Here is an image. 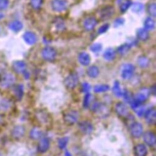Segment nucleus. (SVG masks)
Segmentation results:
<instances>
[{
	"label": "nucleus",
	"mask_w": 156,
	"mask_h": 156,
	"mask_svg": "<svg viewBox=\"0 0 156 156\" xmlns=\"http://www.w3.org/2000/svg\"><path fill=\"white\" fill-rule=\"evenodd\" d=\"M136 36L139 40L145 41H147L149 38V32L145 28H139L136 32Z\"/></svg>",
	"instance_id": "cd10ccee"
},
{
	"label": "nucleus",
	"mask_w": 156,
	"mask_h": 156,
	"mask_svg": "<svg viewBox=\"0 0 156 156\" xmlns=\"http://www.w3.org/2000/svg\"><path fill=\"white\" fill-rule=\"evenodd\" d=\"M87 72L91 78H96L99 74V69L97 66L92 65L88 68Z\"/></svg>",
	"instance_id": "c85d7f7f"
},
{
	"label": "nucleus",
	"mask_w": 156,
	"mask_h": 156,
	"mask_svg": "<svg viewBox=\"0 0 156 156\" xmlns=\"http://www.w3.org/2000/svg\"><path fill=\"white\" fill-rule=\"evenodd\" d=\"M150 95V91L147 88L141 89L139 92L133 95V99L132 102L137 104L138 105H141L143 103L145 102Z\"/></svg>",
	"instance_id": "f03ea898"
},
{
	"label": "nucleus",
	"mask_w": 156,
	"mask_h": 156,
	"mask_svg": "<svg viewBox=\"0 0 156 156\" xmlns=\"http://www.w3.org/2000/svg\"><path fill=\"white\" fill-rule=\"evenodd\" d=\"M113 94L118 97H122L123 91L124 90H122L120 87V84L118 81H116L114 83L113 87Z\"/></svg>",
	"instance_id": "473e14b6"
},
{
	"label": "nucleus",
	"mask_w": 156,
	"mask_h": 156,
	"mask_svg": "<svg viewBox=\"0 0 156 156\" xmlns=\"http://www.w3.org/2000/svg\"><path fill=\"white\" fill-rule=\"evenodd\" d=\"M149 91H150V93H152V94H153L155 95V85H154L151 87V90H149Z\"/></svg>",
	"instance_id": "3c124183"
},
{
	"label": "nucleus",
	"mask_w": 156,
	"mask_h": 156,
	"mask_svg": "<svg viewBox=\"0 0 156 156\" xmlns=\"http://www.w3.org/2000/svg\"><path fill=\"white\" fill-rule=\"evenodd\" d=\"M81 89H82V92L87 94V93L90 92V91L91 89V87L90 84H88V83H84L82 84Z\"/></svg>",
	"instance_id": "de8ad7c7"
},
{
	"label": "nucleus",
	"mask_w": 156,
	"mask_h": 156,
	"mask_svg": "<svg viewBox=\"0 0 156 156\" xmlns=\"http://www.w3.org/2000/svg\"><path fill=\"white\" fill-rule=\"evenodd\" d=\"M98 24V20L95 17L90 16L87 18L83 22L84 28L88 32L93 30Z\"/></svg>",
	"instance_id": "dca6fc26"
},
{
	"label": "nucleus",
	"mask_w": 156,
	"mask_h": 156,
	"mask_svg": "<svg viewBox=\"0 0 156 156\" xmlns=\"http://www.w3.org/2000/svg\"><path fill=\"white\" fill-rule=\"evenodd\" d=\"M147 154V149L143 144H138L134 147L135 156H146Z\"/></svg>",
	"instance_id": "b1692460"
},
{
	"label": "nucleus",
	"mask_w": 156,
	"mask_h": 156,
	"mask_svg": "<svg viewBox=\"0 0 156 156\" xmlns=\"http://www.w3.org/2000/svg\"><path fill=\"white\" fill-rule=\"evenodd\" d=\"M23 27L22 22L19 20H14L8 24V28L10 30L14 33L20 32Z\"/></svg>",
	"instance_id": "5701e85b"
},
{
	"label": "nucleus",
	"mask_w": 156,
	"mask_h": 156,
	"mask_svg": "<svg viewBox=\"0 0 156 156\" xmlns=\"http://www.w3.org/2000/svg\"><path fill=\"white\" fill-rule=\"evenodd\" d=\"M135 68L134 65L130 63H126L122 65L121 67V77L124 80H130L133 76Z\"/></svg>",
	"instance_id": "20e7f679"
},
{
	"label": "nucleus",
	"mask_w": 156,
	"mask_h": 156,
	"mask_svg": "<svg viewBox=\"0 0 156 156\" xmlns=\"http://www.w3.org/2000/svg\"><path fill=\"white\" fill-rule=\"evenodd\" d=\"M51 6L54 11L56 13H62L67 10L68 2L66 0H52Z\"/></svg>",
	"instance_id": "0eeeda50"
},
{
	"label": "nucleus",
	"mask_w": 156,
	"mask_h": 156,
	"mask_svg": "<svg viewBox=\"0 0 156 156\" xmlns=\"http://www.w3.org/2000/svg\"><path fill=\"white\" fill-rule=\"evenodd\" d=\"M79 63L83 66H88L91 62L90 55L86 52H80L78 57Z\"/></svg>",
	"instance_id": "393cba45"
},
{
	"label": "nucleus",
	"mask_w": 156,
	"mask_h": 156,
	"mask_svg": "<svg viewBox=\"0 0 156 156\" xmlns=\"http://www.w3.org/2000/svg\"><path fill=\"white\" fill-rule=\"evenodd\" d=\"M125 22V20L124 18L122 17H119L116 19L114 22H113V25L115 28H118L119 27L121 26H122Z\"/></svg>",
	"instance_id": "c03bdc74"
},
{
	"label": "nucleus",
	"mask_w": 156,
	"mask_h": 156,
	"mask_svg": "<svg viewBox=\"0 0 156 156\" xmlns=\"http://www.w3.org/2000/svg\"><path fill=\"white\" fill-rule=\"evenodd\" d=\"M102 49V45L99 43H94V44H91L90 46V50H91V52L96 53V54L100 52L101 51Z\"/></svg>",
	"instance_id": "a19ab883"
},
{
	"label": "nucleus",
	"mask_w": 156,
	"mask_h": 156,
	"mask_svg": "<svg viewBox=\"0 0 156 156\" xmlns=\"http://www.w3.org/2000/svg\"><path fill=\"white\" fill-rule=\"evenodd\" d=\"M26 130L22 125H16L11 130V136L14 139H20L25 134Z\"/></svg>",
	"instance_id": "4468645a"
},
{
	"label": "nucleus",
	"mask_w": 156,
	"mask_h": 156,
	"mask_svg": "<svg viewBox=\"0 0 156 156\" xmlns=\"http://www.w3.org/2000/svg\"><path fill=\"white\" fill-rule=\"evenodd\" d=\"M91 111L102 116L107 115L108 110L107 107L102 103H95L91 106Z\"/></svg>",
	"instance_id": "ddd939ff"
},
{
	"label": "nucleus",
	"mask_w": 156,
	"mask_h": 156,
	"mask_svg": "<svg viewBox=\"0 0 156 156\" xmlns=\"http://www.w3.org/2000/svg\"><path fill=\"white\" fill-rule=\"evenodd\" d=\"M132 5V2L131 0H126L120 6V11L121 13H124L126 12L129 8L131 7Z\"/></svg>",
	"instance_id": "4c0bfd02"
},
{
	"label": "nucleus",
	"mask_w": 156,
	"mask_h": 156,
	"mask_svg": "<svg viewBox=\"0 0 156 156\" xmlns=\"http://www.w3.org/2000/svg\"><path fill=\"white\" fill-rule=\"evenodd\" d=\"M43 132L39 127H33L30 132V137L31 139L36 140L41 139L42 137Z\"/></svg>",
	"instance_id": "a878e982"
},
{
	"label": "nucleus",
	"mask_w": 156,
	"mask_h": 156,
	"mask_svg": "<svg viewBox=\"0 0 156 156\" xmlns=\"http://www.w3.org/2000/svg\"><path fill=\"white\" fill-rule=\"evenodd\" d=\"M137 63L140 67L142 68H144L149 66L150 63V61H149V59L146 56L141 55L138 58Z\"/></svg>",
	"instance_id": "7c9ffc66"
},
{
	"label": "nucleus",
	"mask_w": 156,
	"mask_h": 156,
	"mask_svg": "<svg viewBox=\"0 0 156 156\" xmlns=\"http://www.w3.org/2000/svg\"><path fill=\"white\" fill-rule=\"evenodd\" d=\"M155 22L154 20L151 17H147L144 22V28H145L148 32L151 30H153L155 28Z\"/></svg>",
	"instance_id": "c756f323"
},
{
	"label": "nucleus",
	"mask_w": 156,
	"mask_h": 156,
	"mask_svg": "<svg viewBox=\"0 0 156 156\" xmlns=\"http://www.w3.org/2000/svg\"><path fill=\"white\" fill-rule=\"evenodd\" d=\"M129 131L131 135L135 138H138L143 135V128L142 125L139 122L132 123L130 127Z\"/></svg>",
	"instance_id": "6e6552de"
},
{
	"label": "nucleus",
	"mask_w": 156,
	"mask_h": 156,
	"mask_svg": "<svg viewBox=\"0 0 156 156\" xmlns=\"http://www.w3.org/2000/svg\"><path fill=\"white\" fill-rule=\"evenodd\" d=\"M136 113L137 114V115L139 117H141L142 116H143L146 112V110L144 106H143L142 105H140L138 107H137L135 110Z\"/></svg>",
	"instance_id": "a18cd8bd"
},
{
	"label": "nucleus",
	"mask_w": 156,
	"mask_h": 156,
	"mask_svg": "<svg viewBox=\"0 0 156 156\" xmlns=\"http://www.w3.org/2000/svg\"><path fill=\"white\" fill-rule=\"evenodd\" d=\"M79 128L80 131L85 135H88L92 133L94 130V127L93 124L88 121H83L79 123Z\"/></svg>",
	"instance_id": "a211bd4d"
},
{
	"label": "nucleus",
	"mask_w": 156,
	"mask_h": 156,
	"mask_svg": "<svg viewBox=\"0 0 156 156\" xmlns=\"http://www.w3.org/2000/svg\"><path fill=\"white\" fill-rule=\"evenodd\" d=\"M121 1V0H118V3H119Z\"/></svg>",
	"instance_id": "6e6d98bb"
},
{
	"label": "nucleus",
	"mask_w": 156,
	"mask_h": 156,
	"mask_svg": "<svg viewBox=\"0 0 156 156\" xmlns=\"http://www.w3.org/2000/svg\"><path fill=\"white\" fill-rule=\"evenodd\" d=\"M115 14V8L112 6L104 7L100 12V17L102 20H106L110 19Z\"/></svg>",
	"instance_id": "9b49d317"
},
{
	"label": "nucleus",
	"mask_w": 156,
	"mask_h": 156,
	"mask_svg": "<svg viewBox=\"0 0 156 156\" xmlns=\"http://www.w3.org/2000/svg\"><path fill=\"white\" fill-rule=\"evenodd\" d=\"M131 7H132V11L136 14H139L141 13L144 9L143 5L140 2L132 3Z\"/></svg>",
	"instance_id": "72a5a7b5"
},
{
	"label": "nucleus",
	"mask_w": 156,
	"mask_h": 156,
	"mask_svg": "<svg viewBox=\"0 0 156 156\" xmlns=\"http://www.w3.org/2000/svg\"><path fill=\"white\" fill-rule=\"evenodd\" d=\"M115 111L116 114L121 117H129L130 113L129 110L126 104L122 102L117 103L115 105Z\"/></svg>",
	"instance_id": "1a4fd4ad"
},
{
	"label": "nucleus",
	"mask_w": 156,
	"mask_h": 156,
	"mask_svg": "<svg viewBox=\"0 0 156 156\" xmlns=\"http://www.w3.org/2000/svg\"><path fill=\"white\" fill-rule=\"evenodd\" d=\"M13 95L17 101H21L24 95L25 89L23 84H15L12 87Z\"/></svg>",
	"instance_id": "f3484780"
},
{
	"label": "nucleus",
	"mask_w": 156,
	"mask_h": 156,
	"mask_svg": "<svg viewBox=\"0 0 156 156\" xmlns=\"http://www.w3.org/2000/svg\"><path fill=\"white\" fill-rule=\"evenodd\" d=\"M13 106V103L11 100L4 98L0 100V111L7 112L9 111Z\"/></svg>",
	"instance_id": "4be33fe9"
},
{
	"label": "nucleus",
	"mask_w": 156,
	"mask_h": 156,
	"mask_svg": "<svg viewBox=\"0 0 156 156\" xmlns=\"http://www.w3.org/2000/svg\"><path fill=\"white\" fill-rule=\"evenodd\" d=\"M64 156H72V155H71V154H70L69 152H68V151H66Z\"/></svg>",
	"instance_id": "864d4df0"
},
{
	"label": "nucleus",
	"mask_w": 156,
	"mask_h": 156,
	"mask_svg": "<svg viewBox=\"0 0 156 156\" xmlns=\"http://www.w3.org/2000/svg\"><path fill=\"white\" fill-rule=\"evenodd\" d=\"M4 17H5L4 14L2 13V11H0V20L3 19L4 18Z\"/></svg>",
	"instance_id": "603ef678"
},
{
	"label": "nucleus",
	"mask_w": 156,
	"mask_h": 156,
	"mask_svg": "<svg viewBox=\"0 0 156 156\" xmlns=\"http://www.w3.org/2000/svg\"><path fill=\"white\" fill-rule=\"evenodd\" d=\"M131 47L132 46L128 43H124L118 47L117 52L120 55H125L129 52Z\"/></svg>",
	"instance_id": "2f4dec72"
},
{
	"label": "nucleus",
	"mask_w": 156,
	"mask_h": 156,
	"mask_svg": "<svg viewBox=\"0 0 156 156\" xmlns=\"http://www.w3.org/2000/svg\"><path fill=\"white\" fill-rule=\"evenodd\" d=\"M55 27L56 28V30L59 32L64 30L66 26L64 21L62 20V19H61V17L56 19L55 20Z\"/></svg>",
	"instance_id": "f704fd0d"
},
{
	"label": "nucleus",
	"mask_w": 156,
	"mask_h": 156,
	"mask_svg": "<svg viewBox=\"0 0 156 156\" xmlns=\"http://www.w3.org/2000/svg\"><path fill=\"white\" fill-rule=\"evenodd\" d=\"M143 139L146 144L152 147L155 145L156 136L155 133L151 131H147L143 134Z\"/></svg>",
	"instance_id": "6ab92c4d"
},
{
	"label": "nucleus",
	"mask_w": 156,
	"mask_h": 156,
	"mask_svg": "<svg viewBox=\"0 0 156 156\" xmlns=\"http://www.w3.org/2000/svg\"><path fill=\"white\" fill-rule=\"evenodd\" d=\"M12 69L17 74H23L27 70V63L22 60H16L12 63Z\"/></svg>",
	"instance_id": "2eb2a0df"
},
{
	"label": "nucleus",
	"mask_w": 156,
	"mask_h": 156,
	"mask_svg": "<svg viewBox=\"0 0 156 156\" xmlns=\"http://www.w3.org/2000/svg\"><path fill=\"white\" fill-rule=\"evenodd\" d=\"M23 76H24V77H25V79L28 80V79H29V78H30V73H29L27 71V70L23 73Z\"/></svg>",
	"instance_id": "8fccbe9b"
},
{
	"label": "nucleus",
	"mask_w": 156,
	"mask_h": 156,
	"mask_svg": "<svg viewBox=\"0 0 156 156\" xmlns=\"http://www.w3.org/2000/svg\"><path fill=\"white\" fill-rule=\"evenodd\" d=\"M116 55V51L113 49L108 48L105 50L103 54V57L105 60L110 61L113 60L115 58Z\"/></svg>",
	"instance_id": "bb28decb"
},
{
	"label": "nucleus",
	"mask_w": 156,
	"mask_h": 156,
	"mask_svg": "<svg viewBox=\"0 0 156 156\" xmlns=\"http://www.w3.org/2000/svg\"><path fill=\"white\" fill-rule=\"evenodd\" d=\"M16 83V76L11 72L1 74L0 76V86L3 89H8L12 87Z\"/></svg>",
	"instance_id": "f257e3e1"
},
{
	"label": "nucleus",
	"mask_w": 156,
	"mask_h": 156,
	"mask_svg": "<svg viewBox=\"0 0 156 156\" xmlns=\"http://www.w3.org/2000/svg\"><path fill=\"white\" fill-rule=\"evenodd\" d=\"M110 86L107 84H99L94 87V91L96 93H102L108 91Z\"/></svg>",
	"instance_id": "c9c22d12"
},
{
	"label": "nucleus",
	"mask_w": 156,
	"mask_h": 156,
	"mask_svg": "<svg viewBox=\"0 0 156 156\" xmlns=\"http://www.w3.org/2000/svg\"><path fill=\"white\" fill-rule=\"evenodd\" d=\"M9 6V0H0V11H6Z\"/></svg>",
	"instance_id": "37998d69"
},
{
	"label": "nucleus",
	"mask_w": 156,
	"mask_h": 156,
	"mask_svg": "<svg viewBox=\"0 0 156 156\" xmlns=\"http://www.w3.org/2000/svg\"><path fill=\"white\" fill-rule=\"evenodd\" d=\"M5 123V117L0 114V125H2Z\"/></svg>",
	"instance_id": "09e8293b"
},
{
	"label": "nucleus",
	"mask_w": 156,
	"mask_h": 156,
	"mask_svg": "<svg viewBox=\"0 0 156 156\" xmlns=\"http://www.w3.org/2000/svg\"><path fill=\"white\" fill-rule=\"evenodd\" d=\"M23 39L24 41L28 45L33 46L35 44L37 41L36 35L30 31L26 32L23 35Z\"/></svg>",
	"instance_id": "412c9836"
},
{
	"label": "nucleus",
	"mask_w": 156,
	"mask_h": 156,
	"mask_svg": "<svg viewBox=\"0 0 156 156\" xmlns=\"http://www.w3.org/2000/svg\"><path fill=\"white\" fill-rule=\"evenodd\" d=\"M41 55L45 60L48 61H53L56 57L57 52L55 49L53 47L47 46L42 50Z\"/></svg>",
	"instance_id": "39448f33"
},
{
	"label": "nucleus",
	"mask_w": 156,
	"mask_h": 156,
	"mask_svg": "<svg viewBox=\"0 0 156 156\" xmlns=\"http://www.w3.org/2000/svg\"><path fill=\"white\" fill-rule=\"evenodd\" d=\"M79 83V76L75 72H72L69 74L64 80V84L66 87L68 89H75Z\"/></svg>",
	"instance_id": "7ed1b4c3"
},
{
	"label": "nucleus",
	"mask_w": 156,
	"mask_h": 156,
	"mask_svg": "<svg viewBox=\"0 0 156 156\" xmlns=\"http://www.w3.org/2000/svg\"><path fill=\"white\" fill-rule=\"evenodd\" d=\"M91 95L90 93H87L85 96V98L83 99V107L85 108H88V107L90 105L91 103Z\"/></svg>",
	"instance_id": "79ce46f5"
},
{
	"label": "nucleus",
	"mask_w": 156,
	"mask_h": 156,
	"mask_svg": "<svg viewBox=\"0 0 156 156\" xmlns=\"http://www.w3.org/2000/svg\"><path fill=\"white\" fill-rule=\"evenodd\" d=\"M69 142V138L68 137H62L58 140V147L61 149H64L67 146Z\"/></svg>",
	"instance_id": "ea45409f"
},
{
	"label": "nucleus",
	"mask_w": 156,
	"mask_h": 156,
	"mask_svg": "<svg viewBox=\"0 0 156 156\" xmlns=\"http://www.w3.org/2000/svg\"><path fill=\"white\" fill-rule=\"evenodd\" d=\"M147 11L148 14L152 17H155L156 16V6L155 3H149L147 8Z\"/></svg>",
	"instance_id": "58836bf2"
},
{
	"label": "nucleus",
	"mask_w": 156,
	"mask_h": 156,
	"mask_svg": "<svg viewBox=\"0 0 156 156\" xmlns=\"http://www.w3.org/2000/svg\"><path fill=\"white\" fill-rule=\"evenodd\" d=\"M110 28V24H105L104 25H102L98 30V33L100 35L104 34L105 32L108 31V30Z\"/></svg>",
	"instance_id": "49530a36"
},
{
	"label": "nucleus",
	"mask_w": 156,
	"mask_h": 156,
	"mask_svg": "<svg viewBox=\"0 0 156 156\" xmlns=\"http://www.w3.org/2000/svg\"><path fill=\"white\" fill-rule=\"evenodd\" d=\"M144 118L146 122L150 125H154L156 122V110L155 108L147 110L144 113Z\"/></svg>",
	"instance_id": "f8f14e48"
},
{
	"label": "nucleus",
	"mask_w": 156,
	"mask_h": 156,
	"mask_svg": "<svg viewBox=\"0 0 156 156\" xmlns=\"http://www.w3.org/2000/svg\"><path fill=\"white\" fill-rule=\"evenodd\" d=\"M79 117V113L76 111L70 110L64 114L63 119L66 124L69 125H72L78 121Z\"/></svg>",
	"instance_id": "423d86ee"
},
{
	"label": "nucleus",
	"mask_w": 156,
	"mask_h": 156,
	"mask_svg": "<svg viewBox=\"0 0 156 156\" xmlns=\"http://www.w3.org/2000/svg\"><path fill=\"white\" fill-rule=\"evenodd\" d=\"M44 0H30V6L34 10H39L41 8Z\"/></svg>",
	"instance_id": "e433bc0d"
},
{
	"label": "nucleus",
	"mask_w": 156,
	"mask_h": 156,
	"mask_svg": "<svg viewBox=\"0 0 156 156\" xmlns=\"http://www.w3.org/2000/svg\"><path fill=\"white\" fill-rule=\"evenodd\" d=\"M0 156H3V154L1 150H0Z\"/></svg>",
	"instance_id": "5fc2aeb1"
},
{
	"label": "nucleus",
	"mask_w": 156,
	"mask_h": 156,
	"mask_svg": "<svg viewBox=\"0 0 156 156\" xmlns=\"http://www.w3.org/2000/svg\"><path fill=\"white\" fill-rule=\"evenodd\" d=\"M36 119L41 124L44 125H49L50 123V114L45 111L44 110H39L36 113Z\"/></svg>",
	"instance_id": "9d476101"
},
{
	"label": "nucleus",
	"mask_w": 156,
	"mask_h": 156,
	"mask_svg": "<svg viewBox=\"0 0 156 156\" xmlns=\"http://www.w3.org/2000/svg\"><path fill=\"white\" fill-rule=\"evenodd\" d=\"M50 147V141L47 137H42L37 144V150L40 153L46 152Z\"/></svg>",
	"instance_id": "aec40b11"
},
{
	"label": "nucleus",
	"mask_w": 156,
	"mask_h": 156,
	"mask_svg": "<svg viewBox=\"0 0 156 156\" xmlns=\"http://www.w3.org/2000/svg\"><path fill=\"white\" fill-rule=\"evenodd\" d=\"M0 76H1V74H0Z\"/></svg>",
	"instance_id": "4d7b16f0"
}]
</instances>
